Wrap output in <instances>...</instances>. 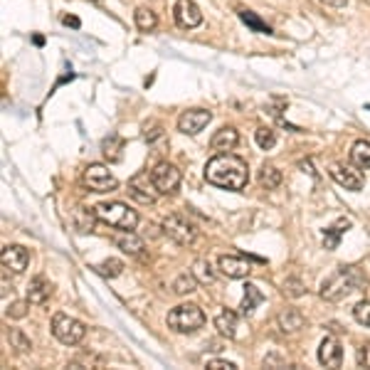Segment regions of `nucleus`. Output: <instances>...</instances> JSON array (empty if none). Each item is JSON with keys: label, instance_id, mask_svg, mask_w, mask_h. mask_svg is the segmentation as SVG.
Wrapping results in <instances>:
<instances>
[{"label": "nucleus", "instance_id": "obj_1", "mask_svg": "<svg viewBox=\"0 0 370 370\" xmlns=\"http://www.w3.org/2000/svg\"><path fill=\"white\" fill-rule=\"evenodd\" d=\"M205 181L225 190H242L249 181L247 161L229 151L218 153L205 163Z\"/></svg>", "mask_w": 370, "mask_h": 370}, {"label": "nucleus", "instance_id": "obj_2", "mask_svg": "<svg viewBox=\"0 0 370 370\" xmlns=\"http://www.w3.org/2000/svg\"><path fill=\"white\" fill-rule=\"evenodd\" d=\"M368 284L363 271L358 267H338L331 276H326L321 284V299L338 304V301L348 299L353 291H358Z\"/></svg>", "mask_w": 370, "mask_h": 370}, {"label": "nucleus", "instance_id": "obj_3", "mask_svg": "<svg viewBox=\"0 0 370 370\" xmlns=\"http://www.w3.org/2000/svg\"><path fill=\"white\" fill-rule=\"evenodd\" d=\"M96 215H99L101 223L112 225L116 229H136V225H138V212L131 210L126 203H119V200L96 205Z\"/></svg>", "mask_w": 370, "mask_h": 370}, {"label": "nucleus", "instance_id": "obj_4", "mask_svg": "<svg viewBox=\"0 0 370 370\" xmlns=\"http://www.w3.org/2000/svg\"><path fill=\"white\" fill-rule=\"evenodd\" d=\"M168 326L176 333H195L205 326V314L198 304H181L168 314Z\"/></svg>", "mask_w": 370, "mask_h": 370}, {"label": "nucleus", "instance_id": "obj_5", "mask_svg": "<svg viewBox=\"0 0 370 370\" xmlns=\"http://www.w3.org/2000/svg\"><path fill=\"white\" fill-rule=\"evenodd\" d=\"M52 333L59 343L65 346H76L87 336V329H84L82 321H76L74 316H67V314H54L52 318Z\"/></svg>", "mask_w": 370, "mask_h": 370}, {"label": "nucleus", "instance_id": "obj_6", "mask_svg": "<svg viewBox=\"0 0 370 370\" xmlns=\"http://www.w3.org/2000/svg\"><path fill=\"white\" fill-rule=\"evenodd\" d=\"M163 235L171 237L176 245H193L195 240H198V229H195V225L190 223L185 215H181V212H173V215H168V218L163 220Z\"/></svg>", "mask_w": 370, "mask_h": 370}, {"label": "nucleus", "instance_id": "obj_7", "mask_svg": "<svg viewBox=\"0 0 370 370\" xmlns=\"http://www.w3.org/2000/svg\"><path fill=\"white\" fill-rule=\"evenodd\" d=\"M82 181L92 193H112V190H116V185H119L116 176L101 163H89L87 168H84Z\"/></svg>", "mask_w": 370, "mask_h": 370}, {"label": "nucleus", "instance_id": "obj_8", "mask_svg": "<svg viewBox=\"0 0 370 370\" xmlns=\"http://www.w3.org/2000/svg\"><path fill=\"white\" fill-rule=\"evenodd\" d=\"M151 178H153V183H156V188H158L161 195H171L178 190L183 176L173 163H158L151 171Z\"/></svg>", "mask_w": 370, "mask_h": 370}, {"label": "nucleus", "instance_id": "obj_9", "mask_svg": "<svg viewBox=\"0 0 370 370\" xmlns=\"http://www.w3.org/2000/svg\"><path fill=\"white\" fill-rule=\"evenodd\" d=\"M129 193L131 198H136L141 205H153L156 200H158V188H156V183L148 173H138L129 181Z\"/></svg>", "mask_w": 370, "mask_h": 370}, {"label": "nucleus", "instance_id": "obj_10", "mask_svg": "<svg viewBox=\"0 0 370 370\" xmlns=\"http://www.w3.org/2000/svg\"><path fill=\"white\" fill-rule=\"evenodd\" d=\"M210 119H212V114L205 112V109H190V112H183L181 119H178V131L185 136H198L200 131L210 123Z\"/></svg>", "mask_w": 370, "mask_h": 370}, {"label": "nucleus", "instance_id": "obj_11", "mask_svg": "<svg viewBox=\"0 0 370 370\" xmlns=\"http://www.w3.org/2000/svg\"><path fill=\"white\" fill-rule=\"evenodd\" d=\"M0 262L6 267V271H12V274H23L30 265V252L23 245H8L0 254Z\"/></svg>", "mask_w": 370, "mask_h": 370}, {"label": "nucleus", "instance_id": "obj_12", "mask_svg": "<svg viewBox=\"0 0 370 370\" xmlns=\"http://www.w3.org/2000/svg\"><path fill=\"white\" fill-rule=\"evenodd\" d=\"M173 18H176L178 28L183 30H193L203 23V12L195 6L193 0H178L176 8H173Z\"/></svg>", "mask_w": 370, "mask_h": 370}, {"label": "nucleus", "instance_id": "obj_13", "mask_svg": "<svg viewBox=\"0 0 370 370\" xmlns=\"http://www.w3.org/2000/svg\"><path fill=\"white\" fill-rule=\"evenodd\" d=\"M318 360H321V365H326V368H341L343 348H341V343H338V338H333V336H326V338H323L321 346H318Z\"/></svg>", "mask_w": 370, "mask_h": 370}, {"label": "nucleus", "instance_id": "obj_14", "mask_svg": "<svg viewBox=\"0 0 370 370\" xmlns=\"http://www.w3.org/2000/svg\"><path fill=\"white\" fill-rule=\"evenodd\" d=\"M329 173H331V178H333L338 185H343L346 190H360L363 188V176H360L358 171H353L351 165L333 163Z\"/></svg>", "mask_w": 370, "mask_h": 370}, {"label": "nucleus", "instance_id": "obj_15", "mask_svg": "<svg viewBox=\"0 0 370 370\" xmlns=\"http://www.w3.org/2000/svg\"><path fill=\"white\" fill-rule=\"evenodd\" d=\"M220 271H223L225 276H229V279H245V276L252 271V267H249V262H247L245 257L223 254V257H220Z\"/></svg>", "mask_w": 370, "mask_h": 370}, {"label": "nucleus", "instance_id": "obj_16", "mask_svg": "<svg viewBox=\"0 0 370 370\" xmlns=\"http://www.w3.org/2000/svg\"><path fill=\"white\" fill-rule=\"evenodd\" d=\"M304 314L299 311V309H294V306H287V309H282V311L276 314V326H279V331L282 333H296V331L304 329Z\"/></svg>", "mask_w": 370, "mask_h": 370}, {"label": "nucleus", "instance_id": "obj_17", "mask_svg": "<svg viewBox=\"0 0 370 370\" xmlns=\"http://www.w3.org/2000/svg\"><path fill=\"white\" fill-rule=\"evenodd\" d=\"M52 296V284L45 279V276H35L28 287V301L35 306L48 304V299Z\"/></svg>", "mask_w": 370, "mask_h": 370}, {"label": "nucleus", "instance_id": "obj_18", "mask_svg": "<svg viewBox=\"0 0 370 370\" xmlns=\"http://www.w3.org/2000/svg\"><path fill=\"white\" fill-rule=\"evenodd\" d=\"M240 143V134L232 126H223L220 131H215V136L210 138V146L215 151H232Z\"/></svg>", "mask_w": 370, "mask_h": 370}, {"label": "nucleus", "instance_id": "obj_19", "mask_svg": "<svg viewBox=\"0 0 370 370\" xmlns=\"http://www.w3.org/2000/svg\"><path fill=\"white\" fill-rule=\"evenodd\" d=\"M114 242H116V247L121 249V252L134 254V257H136V254H141L143 249H146V247H143V240H141L138 235H136L134 229H123L121 235H119Z\"/></svg>", "mask_w": 370, "mask_h": 370}, {"label": "nucleus", "instance_id": "obj_20", "mask_svg": "<svg viewBox=\"0 0 370 370\" xmlns=\"http://www.w3.org/2000/svg\"><path fill=\"white\" fill-rule=\"evenodd\" d=\"M96 218H99V215H96V210H92V207H76L74 215H72V223H74L76 232L87 235V232L94 229Z\"/></svg>", "mask_w": 370, "mask_h": 370}, {"label": "nucleus", "instance_id": "obj_21", "mask_svg": "<svg viewBox=\"0 0 370 370\" xmlns=\"http://www.w3.org/2000/svg\"><path fill=\"white\" fill-rule=\"evenodd\" d=\"M262 301H265V294L259 291L257 284H245V296H242V304H240L242 316H249V314H254V309H257Z\"/></svg>", "mask_w": 370, "mask_h": 370}, {"label": "nucleus", "instance_id": "obj_22", "mask_svg": "<svg viewBox=\"0 0 370 370\" xmlns=\"http://www.w3.org/2000/svg\"><path fill=\"white\" fill-rule=\"evenodd\" d=\"M215 329H218L220 336H227V338H235L237 336V314L235 311H227V309H223V311L215 316Z\"/></svg>", "mask_w": 370, "mask_h": 370}, {"label": "nucleus", "instance_id": "obj_23", "mask_svg": "<svg viewBox=\"0 0 370 370\" xmlns=\"http://www.w3.org/2000/svg\"><path fill=\"white\" fill-rule=\"evenodd\" d=\"M348 227H351V220H348V218L338 220L333 227L326 229V235H323V247H326V249H336V247H338V242H341L343 232H346Z\"/></svg>", "mask_w": 370, "mask_h": 370}, {"label": "nucleus", "instance_id": "obj_24", "mask_svg": "<svg viewBox=\"0 0 370 370\" xmlns=\"http://www.w3.org/2000/svg\"><path fill=\"white\" fill-rule=\"evenodd\" d=\"M351 163L356 168H370V141H356L351 148Z\"/></svg>", "mask_w": 370, "mask_h": 370}, {"label": "nucleus", "instance_id": "obj_25", "mask_svg": "<svg viewBox=\"0 0 370 370\" xmlns=\"http://www.w3.org/2000/svg\"><path fill=\"white\" fill-rule=\"evenodd\" d=\"M134 20H136V28L141 30V32H153L156 25H158V18H156V12L151 8H138L134 12Z\"/></svg>", "mask_w": 370, "mask_h": 370}, {"label": "nucleus", "instance_id": "obj_26", "mask_svg": "<svg viewBox=\"0 0 370 370\" xmlns=\"http://www.w3.org/2000/svg\"><path fill=\"white\" fill-rule=\"evenodd\" d=\"M237 15H240V20L247 25V28H252L254 32H259V35H269V32H271L269 25H267L265 20H259L252 10H245V8H240V10H237Z\"/></svg>", "mask_w": 370, "mask_h": 370}, {"label": "nucleus", "instance_id": "obj_27", "mask_svg": "<svg viewBox=\"0 0 370 370\" xmlns=\"http://www.w3.org/2000/svg\"><path fill=\"white\" fill-rule=\"evenodd\" d=\"M259 183H262V188L267 190H274L282 185V171H276L274 165H265L262 171H259Z\"/></svg>", "mask_w": 370, "mask_h": 370}, {"label": "nucleus", "instance_id": "obj_28", "mask_svg": "<svg viewBox=\"0 0 370 370\" xmlns=\"http://www.w3.org/2000/svg\"><path fill=\"white\" fill-rule=\"evenodd\" d=\"M101 151H104V156L112 163H116V161H121V151H123V141L119 138V136H109V138H104V143H101Z\"/></svg>", "mask_w": 370, "mask_h": 370}, {"label": "nucleus", "instance_id": "obj_29", "mask_svg": "<svg viewBox=\"0 0 370 370\" xmlns=\"http://www.w3.org/2000/svg\"><path fill=\"white\" fill-rule=\"evenodd\" d=\"M195 289H198V276L190 271V274H181L173 282V291H176L178 296H185V294H193Z\"/></svg>", "mask_w": 370, "mask_h": 370}, {"label": "nucleus", "instance_id": "obj_30", "mask_svg": "<svg viewBox=\"0 0 370 370\" xmlns=\"http://www.w3.org/2000/svg\"><path fill=\"white\" fill-rule=\"evenodd\" d=\"M94 269H96V274L106 276V279H114V276H119L123 271V262L121 259H104L101 265L94 267Z\"/></svg>", "mask_w": 370, "mask_h": 370}, {"label": "nucleus", "instance_id": "obj_31", "mask_svg": "<svg viewBox=\"0 0 370 370\" xmlns=\"http://www.w3.org/2000/svg\"><path fill=\"white\" fill-rule=\"evenodd\" d=\"M282 294L289 296V299H299V296L306 294V287L301 279H287V282L282 284Z\"/></svg>", "mask_w": 370, "mask_h": 370}, {"label": "nucleus", "instance_id": "obj_32", "mask_svg": "<svg viewBox=\"0 0 370 370\" xmlns=\"http://www.w3.org/2000/svg\"><path fill=\"white\" fill-rule=\"evenodd\" d=\"M254 138H257V146L262 148V151H269V148L276 143V134L271 129H267V126L254 131Z\"/></svg>", "mask_w": 370, "mask_h": 370}, {"label": "nucleus", "instance_id": "obj_33", "mask_svg": "<svg viewBox=\"0 0 370 370\" xmlns=\"http://www.w3.org/2000/svg\"><path fill=\"white\" fill-rule=\"evenodd\" d=\"M193 274L198 276V282H203V284H210L212 279H215L210 262H205V259H198V262H195V265H193Z\"/></svg>", "mask_w": 370, "mask_h": 370}, {"label": "nucleus", "instance_id": "obj_34", "mask_svg": "<svg viewBox=\"0 0 370 370\" xmlns=\"http://www.w3.org/2000/svg\"><path fill=\"white\" fill-rule=\"evenodd\" d=\"M353 316H356V321H358L360 326L370 329V301H360V304H356Z\"/></svg>", "mask_w": 370, "mask_h": 370}, {"label": "nucleus", "instance_id": "obj_35", "mask_svg": "<svg viewBox=\"0 0 370 370\" xmlns=\"http://www.w3.org/2000/svg\"><path fill=\"white\" fill-rule=\"evenodd\" d=\"M8 338H10V343H12V346L18 348V351H23V353L32 348V343H30V338H25V336H23V331H18V329H12Z\"/></svg>", "mask_w": 370, "mask_h": 370}, {"label": "nucleus", "instance_id": "obj_36", "mask_svg": "<svg viewBox=\"0 0 370 370\" xmlns=\"http://www.w3.org/2000/svg\"><path fill=\"white\" fill-rule=\"evenodd\" d=\"M30 301H15V304L8 306V316L10 318H25L28 316Z\"/></svg>", "mask_w": 370, "mask_h": 370}, {"label": "nucleus", "instance_id": "obj_37", "mask_svg": "<svg viewBox=\"0 0 370 370\" xmlns=\"http://www.w3.org/2000/svg\"><path fill=\"white\" fill-rule=\"evenodd\" d=\"M358 365L360 368H370V343H365V346H360L358 348Z\"/></svg>", "mask_w": 370, "mask_h": 370}, {"label": "nucleus", "instance_id": "obj_38", "mask_svg": "<svg viewBox=\"0 0 370 370\" xmlns=\"http://www.w3.org/2000/svg\"><path fill=\"white\" fill-rule=\"evenodd\" d=\"M207 368H210V370H235L237 365L229 363V360H210V363H207Z\"/></svg>", "mask_w": 370, "mask_h": 370}, {"label": "nucleus", "instance_id": "obj_39", "mask_svg": "<svg viewBox=\"0 0 370 370\" xmlns=\"http://www.w3.org/2000/svg\"><path fill=\"white\" fill-rule=\"evenodd\" d=\"M62 23L67 25V28H82V23H79V18H74V15H65V18H62Z\"/></svg>", "mask_w": 370, "mask_h": 370}, {"label": "nucleus", "instance_id": "obj_40", "mask_svg": "<svg viewBox=\"0 0 370 370\" xmlns=\"http://www.w3.org/2000/svg\"><path fill=\"white\" fill-rule=\"evenodd\" d=\"M323 6H329V8H343L348 3V0H321Z\"/></svg>", "mask_w": 370, "mask_h": 370}]
</instances>
